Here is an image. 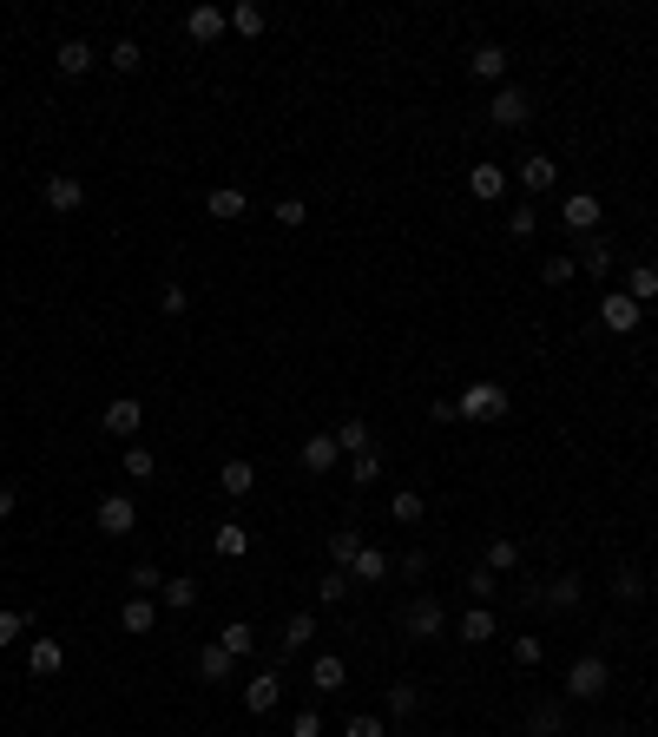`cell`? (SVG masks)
<instances>
[{"label":"cell","mask_w":658,"mask_h":737,"mask_svg":"<svg viewBox=\"0 0 658 737\" xmlns=\"http://www.w3.org/2000/svg\"><path fill=\"white\" fill-rule=\"evenodd\" d=\"M507 408H514V395H507L501 382H468L461 402H455V415H461V422H501Z\"/></svg>","instance_id":"obj_1"},{"label":"cell","mask_w":658,"mask_h":737,"mask_svg":"<svg viewBox=\"0 0 658 737\" xmlns=\"http://www.w3.org/2000/svg\"><path fill=\"white\" fill-rule=\"evenodd\" d=\"M402 632H408V639H441V632H448V606H441L435 593L408 599V606H402Z\"/></svg>","instance_id":"obj_2"},{"label":"cell","mask_w":658,"mask_h":737,"mask_svg":"<svg viewBox=\"0 0 658 737\" xmlns=\"http://www.w3.org/2000/svg\"><path fill=\"white\" fill-rule=\"evenodd\" d=\"M606 685H612V665L599 652H580L573 672H566V698H606Z\"/></svg>","instance_id":"obj_3"},{"label":"cell","mask_w":658,"mask_h":737,"mask_svg":"<svg viewBox=\"0 0 658 737\" xmlns=\"http://www.w3.org/2000/svg\"><path fill=\"white\" fill-rule=\"evenodd\" d=\"M487 119H494L501 132H520L533 119V93H527V86H501V93L487 99Z\"/></svg>","instance_id":"obj_4"},{"label":"cell","mask_w":658,"mask_h":737,"mask_svg":"<svg viewBox=\"0 0 658 737\" xmlns=\"http://www.w3.org/2000/svg\"><path fill=\"white\" fill-rule=\"evenodd\" d=\"M93 520H99V534H106V540H126L132 527H139V507H132V494H106Z\"/></svg>","instance_id":"obj_5"},{"label":"cell","mask_w":658,"mask_h":737,"mask_svg":"<svg viewBox=\"0 0 658 737\" xmlns=\"http://www.w3.org/2000/svg\"><path fill=\"white\" fill-rule=\"evenodd\" d=\"M99 428H106L112 441L139 435V428H145V402H139V395H119V402H106V415H99Z\"/></svg>","instance_id":"obj_6"},{"label":"cell","mask_w":658,"mask_h":737,"mask_svg":"<svg viewBox=\"0 0 658 737\" xmlns=\"http://www.w3.org/2000/svg\"><path fill=\"white\" fill-rule=\"evenodd\" d=\"M639 316H645V310L626 297V290H612V297H599V323H606L612 336H632V330H639Z\"/></svg>","instance_id":"obj_7"},{"label":"cell","mask_w":658,"mask_h":737,"mask_svg":"<svg viewBox=\"0 0 658 737\" xmlns=\"http://www.w3.org/2000/svg\"><path fill=\"white\" fill-rule=\"evenodd\" d=\"M560 224H566V231H580V237H593V224H599V198H593V191H573V198L560 204Z\"/></svg>","instance_id":"obj_8"},{"label":"cell","mask_w":658,"mask_h":737,"mask_svg":"<svg viewBox=\"0 0 658 737\" xmlns=\"http://www.w3.org/2000/svg\"><path fill=\"white\" fill-rule=\"evenodd\" d=\"M303 468H310V474H336V468H343L336 435H310V441H303Z\"/></svg>","instance_id":"obj_9"},{"label":"cell","mask_w":658,"mask_h":737,"mask_svg":"<svg viewBox=\"0 0 658 737\" xmlns=\"http://www.w3.org/2000/svg\"><path fill=\"white\" fill-rule=\"evenodd\" d=\"M468 191H474V198H481V204L507 198V172H501V165H494V158H481V165H474V172H468Z\"/></svg>","instance_id":"obj_10"},{"label":"cell","mask_w":658,"mask_h":737,"mask_svg":"<svg viewBox=\"0 0 658 737\" xmlns=\"http://www.w3.org/2000/svg\"><path fill=\"white\" fill-rule=\"evenodd\" d=\"M86 204V185H79L73 172H53L47 178V211H79Z\"/></svg>","instance_id":"obj_11"},{"label":"cell","mask_w":658,"mask_h":737,"mask_svg":"<svg viewBox=\"0 0 658 737\" xmlns=\"http://www.w3.org/2000/svg\"><path fill=\"white\" fill-rule=\"evenodd\" d=\"M310 685L316 691H343L349 685V665L336 659V652H316V659H310Z\"/></svg>","instance_id":"obj_12"},{"label":"cell","mask_w":658,"mask_h":737,"mask_svg":"<svg viewBox=\"0 0 658 737\" xmlns=\"http://www.w3.org/2000/svg\"><path fill=\"white\" fill-rule=\"evenodd\" d=\"M520 185H527V191H553V185H560V165H553L547 152L520 158Z\"/></svg>","instance_id":"obj_13"},{"label":"cell","mask_w":658,"mask_h":737,"mask_svg":"<svg viewBox=\"0 0 658 737\" xmlns=\"http://www.w3.org/2000/svg\"><path fill=\"white\" fill-rule=\"evenodd\" d=\"M204 211H211L218 224H231V218H244V211H251V198H244L237 185H218L211 198H204Z\"/></svg>","instance_id":"obj_14"},{"label":"cell","mask_w":658,"mask_h":737,"mask_svg":"<svg viewBox=\"0 0 658 737\" xmlns=\"http://www.w3.org/2000/svg\"><path fill=\"white\" fill-rule=\"evenodd\" d=\"M231 672H237V659L224 652L218 639H211V645L198 652V678H211V685H231Z\"/></svg>","instance_id":"obj_15"},{"label":"cell","mask_w":658,"mask_h":737,"mask_svg":"<svg viewBox=\"0 0 658 737\" xmlns=\"http://www.w3.org/2000/svg\"><path fill=\"white\" fill-rule=\"evenodd\" d=\"M356 553H362V527H336V534H329V566H336V573H349Z\"/></svg>","instance_id":"obj_16"},{"label":"cell","mask_w":658,"mask_h":737,"mask_svg":"<svg viewBox=\"0 0 658 737\" xmlns=\"http://www.w3.org/2000/svg\"><path fill=\"white\" fill-rule=\"evenodd\" d=\"M60 665H66V645L60 639H33V652H27V672L33 678H53Z\"/></svg>","instance_id":"obj_17"},{"label":"cell","mask_w":658,"mask_h":737,"mask_svg":"<svg viewBox=\"0 0 658 737\" xmlns=\"http://www.w3.org/2000/svg\"><path fill=\"white\" fill-rule=\"evenodd\" d=\"M224 20H231L224 7H191V14H185V33L204 47V40H218V33H224Z\"/></svg>","instance_id":"obj_18"},{"label":"cell","mask_w":658,"mask_h":737,"mask_svg":"<svg viewBox=\"0 0 658 737\" xmlns=\"http://www.w3.org/2000/svg\"><path fill=\"white\" fill-rule=\"evenodd\" d=\"M277 672H257L251 685H244V711H257V718H264V711H277Z\"/></svg>","instance_id":"obj_19"},{"label":"cell","mask_w":658,"mask_h":737,"mask_svg":"<svg viewBox=\"0 0 658 737\" xmlns=\"http://www.w3.org/2000/svg\"><path fill=\"white\" fill-rule=\"evenodd\" d=\"M455 639H461V645H487V639H494V612H487V606H468V612H461V626H455Z\"/></svg>","instance_id":"obj_20"},{"label":"cell","mask_w":658,"mask_h":737,"mask_svg":"<svg viewBox=\"0 0 658 737\" xmlns=\"http://www.w3.org/2000/svg\"><path fill=\"white\" fill-rule=\"evenodd\" d=\"M211 547H218V560H244V553H251V527H237V520H224L218 534H211Z\"/></svg>","instance_id":"obj_21"},{"label":"cell","mask_w":658,"mask_h":737,"mask_svg":"<svg viewBox=\"0 0 658 737\" xmlns=\"http://www.w3.org/2000/svg\"><path fill=\"white\" fill-rule=\"evenodd\" d=\"M626 297L639 303V310H645V303H658V264H632L626 270Z\"/></svg>","instance_id":"obj_22"},{"label":"cell","mask_w":658,"mask_h":737,"mask_svg":"<svg viewBox=\"0 0 658 737\" xmlns=\"http://www.w3.org/2000/svg\"><path fill=\"white\" fill-rule=\"evenodd\" d=\"M218 487L231 494V501H244V494L257 487V468H251V461H224V468H218Z\"/></svg>","instance_id":"obj_23"},{"label":"cell","mask_w":658,"mask_h":737,"mask_svg":"<svg viewBox=\"0 0 658 737\" xmlns=\"http://www.w3.org/2000/svg\"><path fill=\"white\" fill-rule=\"evenodd\" d=\"M527 724H533V737H560L566 731V705H560V698H540Z\"/></svg>","instance_id":"obj_24"},{"label":"cell","mask_w":658,"mask_h":737,"mask_svg":"<svg viewBox=\"0 0 658 737\" xmlns=\"http://www.w3.org/2000/svg\"><path fill=\"white\" fill-rule=\"evenodd\" d=\"M481 566H487V573H514V566H520V540H487V553H481Z\"/></svg>","instance_id":"obj_25"},{"label":"cell","mask_w":658,"mask_h":737,"mask_svg":"<svg viewBox=\"0 0 658 737\" xmlns=\"http://www.w3.org/2000/svg\"><path fill=\"white\" fill-rule=\"evenodd\" d=\"M93 60H99V53H93V47H86V40H66V47H60V53H53V66H60V73H66V79H79V73H86V66H93Z\"/></svg>","instance_id":"obj_26"},{"label":"cell","mask_w":658,"mask_h":737,"mask_svg":"<svg viewBox=\"0 0 658 737\" xmlns=\"http://www.w3.org/2000/svg\"><path fill=\"white\" fill-rule=\"evenodd\" d=\"M468 73H474V79H501V73H507V53L494 47V40H487V47H474V53H468Z\"/></svg>","instance_id":"obj_27"},{"label":"cell","mask_w":658,"mask_h":737,"mask_svg":"<svg viewBox=\"0 0 658 737\" xmlns=\"http://www.w3.org/2000/svg\"><path fill=\"white\" fill-rule=\"evenodd\" d=\"M606 270H612V244H606V237H586V251H580V277H606Z\"/></svg>","instance_id":"obj_28"},{"label":"cell","mask_w":658,"mask_h":737,"mask_svg":"<svg viewBox=\"0 0 658 737\" xmlns=\"http://www.w3.org/2000/svg\"><path fill=\"white\" fill-rule=\"evenodd\" d=\"M310 639H316V612H290L283 619V652H303Z\"/></svg>","instance_id":"obj_29"},{"label":"cell","mask_w":658,"mask_h":737,"mask_svg":"<svg viewBox=\"0 0 658 737\" xmlns=\"http://www.w3.org/2000/svg\"><path fill=\"white\" fill-rule=\"evenodd\" d=\"M336 448H343V455H369V448H376V435H369V422H356V415H349V422L336 428Z\"/></svg>","instance_id":"obj_30"},{"label":"cell","mask_w":658,"mask_h":737,"mask_svg":"<svg viewBox=\"0 0 658 737\" xmlns=\"http://www.w3.org/2000/svg\"><path fill=\"white\" fill-rule=\"evenodd\" d=\"M119 626H126V632H152L158 606H152V599H126V606H119Z\"/></svg>","instance_id":"obj_31"},{"label":"cell","mask_w":658,"mask_h":737,"mask_svg":"<svg viewBox=\"0 0 658 737\" xmlns=\"http://www.w3.org/2000/svg\"><path fill=\"white\" fill-rule=\"evenodd\" d=\"M389 566H395V560H389V553H376V547H362V553H356V566H349V580H389Z\"/></svg>","instance_id":"obj_32"},{"label":"cell","mask_w":658,"mask_h":737,"mask_svg":"<svg viewBox=\"0 0 658 737\" xmlns=\"http://www.w3.org/2000/svg\"><path fill=\"white\" fill-rule=\"evenodd\" d=\"M224 652H231V659H251V652H257V632L251 626H244V619H231V626H224Z\"/></svg>","instance_id":"obj_33"},{"label":"cell","mask_w":658,"mask_h":737,"mask_svg":"<svg viewBox=\"0 0 658 737\" xmlns=\"http://www.w3.org/2000/svg\"><path fill=\"white\" fill-rule=\"evenodd\" d=\"M139 60H145L139 40H112V47H106V66H112V73H139Z\"/></svg>","instance_id":"obj_34"},{"label":"cell","mask_w":658,"mask_h":737,"mask_svg":"<svg viewBox=\"0 0 658 737\" xmlns=\"http://www.w3.org/2000/svg\"><path fill=\"white\" fill-rule=\"evenodd\" d=\"M573 277H580V257H547V264H540V283H547V290H566Z\"/></svg>","instance_id":"obj_35"},{"label":"cell","mask_w":658,"mask_h":737,"mask_svg":"<svg viewBox=\"0 0 658 737\" xmlns=\"http://www.w3.org/2000/svg\"><path fill=\"white\" fill-rule=\"evenodd\" d=\"M580 593H586V586H580V573H560V580H553V586H547V593H540V599L566 612V606H580Z\"/></svg>","instance_id":"obj_36"},{"label":"cell","mask_w":658,"mask_h":737,"mask_svg":"<svg viewBox=\"0 0 658 737\" xmlns=\"http://www.w3.org/2000/svg\"><path fill=\"white\" fill-rule=\"evenodd\" d=\"M428 514V501H422V494H415V487H402V494H395V501H389V520H402V527H415V520H422Z\"/></svg>","instance_id":"obj_37"},{"label":"cell","mask_w":658,"mask_h":737,"mask_svg":"<svg viewBox=\"0 0 658 737\" xmlns=\"http://www.w3.org/2000/svg\"><path fill=\"white\" fill-rule=\"evenodd\" d=\"M158 599H165L172 612H191V606H198V580H165V586H158Z\"/></svg>","instance_id":"obj_38"},{"label":"cell","mask_w":658,"mask_h":737,"mask_svg":"<svg viewBox=\"0 0 658 737\" xmlns=\"http://www.w3.org/2000/svg\"><path fill=\"white\" fill-rule=\"evenodd\" d=\"M231 27H237V33H264L270 14H264V7H251V0H237V7H231Z\"/></svg>","instance_id":"obj_39"},{"label":"cell","mask_w":658,"mask_h":737,"mask_svg":"<svg viewBox=\"0 0 658 737\" xmlns=\"http://www.w3.org/2000/svg\"><path fill=\"white\" fill-rule=\"evenodd\" d=\"M316 599H323V606H343V599H349V573H336V566H329L323 580H316Z\"/></svg>","instance_id":"obj_40"},{"label":"cell","mask_w":658,"mask_h":737,"mask_svg":"<svg viewBox=\"0 0 658 737\" xmlns=\"http://www.w3.org/2000/svg\"><path fill=\"white\" fill-rule=\"evenodd\" d=\"M349 481H356V487L382 481V455H376V448H369V455H349Z\"/></svg>","instance_id":"obj_41"},{"label":"cell","mask_w":658,"mask_h":737,"mask_svg":"<svg viewBox=\"0 0 658 737\" xmlns=\"http://www.w3.org/2000/svg\"><path fill=\"white\" fill-rule=\"evenodd\" d=\"M639 593H645L639 566H619V573H612V599H626V606H632V599H639Z\"/></svg>","instance_id":"obj_42"},{"label":"cell","mask_w":658,"mask_h":737,"mask_svg":"<svg viewBox=\"0 0 658 737\" xmlns=\"http://www.w3.org/2000/svg\"><path fill=\"white\" fill-rule=\"evenodd\" d=\"M547 659V639H540V632H520L514 639V665H540Z\"/></svg>","instance_id":"obj_43"},{"label":"cell","mask_w":658,"mask_h":737,"mask_svg":"<svg viewBox=\"0 0 658 737\" xmlns=\"http://www.w3.org/2000/svg\"><path fill=\"white\" fill-rule=\"evenodd\" d=\"M389 711H395V718H415V711H422V691H415V685H389Z\"/></svg>","instance_id":"obj_44"},{"label":"cell","mask_w":658,"mask_h":737,"mask_svg":"<svg viewBox=\"0 0 658 737\" xmlns=\"http://www.w3.org/2000/svg\"><path fill=\"white\" fill-rule=\"evenodd\" d=\"M158 310H165V316H185L191 310V290H185V283H165V290H158Z\"/></svg>","instance_id":"obj_45"},{"label":"cell","mask_w":658,"mask_h":737,"mask_svg":"<svg viewBox=\"0 0 658 737\" xmlns=\"http://www.w3.org/2000/svg\"><path fill=\"white\" fill-rule=\"evenodd\" d=\"M126 580H132V593H158V586H165V573H158L152 560H139V566L126 573Z\"/></svg>","instance_id":"obj_46"},{"label":"cell","mask_w":658,"mask_h":737,"mask_svg":"<svg viewBox=\"0 0 658 737\" xmlns=\"http://www.w3.org/2000/svg\"><path fill=\"white\" fill-rule=\"evenodd\" d=\"M152 468H158L152 448H126V474H132V481H152Z\"/></svg>","instance_id":"obj_47"},{"label":"cell","mask_w":658,"mask_h":737,"mask_svg":"<svg viewBox=\"0 0 658 737\" xmlns=\"http://www.w3.org/2000/svg\"><path fill=\"white\" fill-rule=\"evenodd\" d=\"M20 632H27V612H0V652H7Z\"/></svg>","instance_id":"obj_48"},{"label":"cell","mask_w":658,"mask_h":737,"mask_svg":"<svg viewBox=\"0 0 658 737\" xmlns=\"http://www.w3.org/2000/svg\"><path fill=\"white\" fill-rule=\"evenodd\" d=\"M343 737H389V731H382V718H369V711H362V718L343 724Z\"/></svg>","instance_id":"obj_49"},{"label":"cell","mask_w":658,"mask_h":737,"mask_svg":"<svg viewBox=\"0 0 658 737\" xmlns=\"http://www.w3.org/2000/svg\"><path fill=\"white\" fill-rule=\"evenodd\" d=\"M303 218H310V204H303V198H283V204H277V224H290V231H297Z\"/></svg>","instance_id":"obj_50"},{"label":"cell","mask_w":658,"mask_h":737,"mask_svg":"<svg viewBox=\"0 0 658 737\" xmlns=\"http://www.w3.org/2000/svg\"><path fill=\"white\" fill-rule=\"evenodd\" d=\"M290 737H323V718H316V711H297V718H290Z\"/></svg>","instance_id":"obj_51"},{"label":"cell","mask_w":658,"mask_h":737,"mask_svg":"<svg viewBox=\"0 0 658 737\" xmlns=\"http://www.w3.org/2000/svg\"><path fill=\"white\" fill-rule=\"evenodd\" d=\"M468 593L474 599H494V573H487V566H474V573H468Z\"/></svg>","instance_id":"obj_52"},{"label":"cell","mask_w":658,"mask_h":737,"mask_svg":"<svg viewBox=\"0 0 658 737\" xmlns=\"http://www.w3.org/2000/svg\"><path fill=\"white\" fill-rule=\"evenodd\" d=\"M533 224H540V218H533L527 204H520V211H507V231H514V237H533Z\"/></svg>","instance_id":"obj_53"},{"label":"cell","mask_w":658,"mask_h":737,"mask_svg":"<svg viewBox=\"0 0 658 737\" xmlns=\"http://www.w3.org/2000/svg\"><path fill=\"white\" fill-rule=\"evenodd\" d=\"M14 501H20L14 487H0V520H14Z\"/></svg>","instance_id":"obj_54"},{"label":"cell","mask_w":658,"mask_h":737,"mask_svg":"<svg viewBox=\"0 0 658 737\" xmlns=\"http://www.w3.org/2000/svg\"><path fill=\"white\" fill-rule=\"evenodd\" d=\"M599 737H619V731H599Z\"/></svg>","instance_id":"obj_55"}]
</instances>
